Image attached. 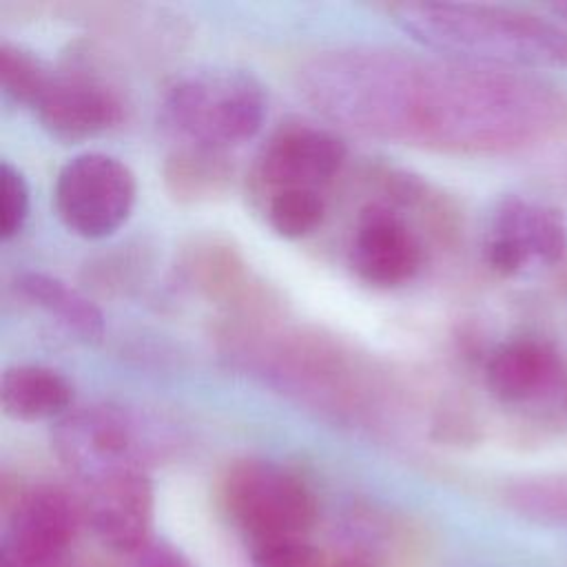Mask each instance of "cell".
<instances>
[{"label":"cell","instance_id":"cell-17","mask_svg":"<svg viewBox=\"0 0 567 567\" xmlns=\"http://www.w3.org/2000/svg\"><path fill=\"white\" fill-rule=\"evenodd\" d=\"M505 501L520 516L567 525V472H547L512 481Z\"/></svg>","mask_w":567,"mask_h":567},{"label":"cell","instance_id":"cell-4","mask_svg":"<svg viewBox=\"0 0 567 567\" xmlns=\"http://www.w3.org/2000/svg\"><path fill=\"white\" fill-rule=\"evenodd\" d=\"M164 441L166 432L153 419L115 403L73 408L51 432L55 456L82 485L122 470H146Z\"/></svg>","mask_w":567,"mask_h":567},{"label":"cell","instance_id":"cell-15","mask_svg":"<svg viewBox=\"0 0 567 567\" xmlns=\"http://www.w3.org/2000/svg\"><path fill=\"white\" fill-rule=\"evenodd\" d=\"M16 290L58 326L84 343H97L104 337L102 310L80 290L49 272L29 270L16 279Z\"/></svg>","mask_w":567,"mask_h":567},{"label":"cell","instance_id":"cell-20","mask_svg":"<svg viewBox=\"0 0 567 567\" xmlns=\"http://www.w3.org/2000/svg\"><path fill=\"white\" fill-rule=\"evenodd\" d=\"M0 190H2V213H0V239H13L29 219L31 190L24 173L9 159L0 164Z\"/></svg>","mask_w":567,"mask_h":567},{"label":"cell","instance_id":"cell-11","mask_svg":"<svg viewBox=\"0 0 567 567\" xmlns=\"http://www.w3.org/2000/svg\"><path fill=\"white\" fill-rule=\"evenodd\" d=\"M82 514L93 534L115 551L140 554L151 543L153 483L146 470H122L84 485Z\"/></svg>","mask_w":567,"mask_h":567},{"label":"cell","instance_id":"cell-5","mask_svg":"<svg viewBox=\"0 0 567 567\" xmlns=\"http://www.w3.org/2000/svg\"><path fill=\"white\" fill-rule=\"evenodd\" d=\"M221 496L250 543L306 536L317 518V501L308 483L272 461L248 458L233 465Z\"/></svg>","mask_w":567,"mask_h":567},{"label":"cell","instance_id":"cell-13","mask_svg":"<svg viewBox=\"0 0 567 567\" xmlns=\"http://www.w3.org/2000/svg\"><path fill=\"white\" fill-rule=\"evenodd\" d=\"M563 374L556 348L536 337H516L492 350L485 385L501 403L518 405L549 394Z\"/></svg>","mask_w":567,"mask_h":567},{"label":"cell","instance_id":"cell-8","mask_svg":"<svg viewBox=\"0 0 567 567\" xmlns=\"http://www.w3.org/2000/svg\"><path fill=\"white\" fill-rule=\"evenodd\" d=\"M567 255V219L543 202L520 195L503 197L483 244L485 264L501 277L523 272L532 264L554 266Z\"/></svg>","mask_w":567,"mask_h":567},{"label":"cell","instance_id":"cell-16","mask_svg":"<svg viewBox=\"0 0 567 567\" xmlns=\"http://www.w3.org/2000/svg\"><path fill=\"white\" fill-rule=\"evenodd\" d=\"M164 186L179 204L210 202L221 195L233 177L226 153L179 144L162 166Z\"/></svg>","mask_w":567,"mask_h":567},{"label":"cell","instance_id":"cell-14","mask_svg":"<svg viewBox=\"0 0 567 567\" xmlns=\"http://www.w3.org/2000/svg\"><path fill=\"white\" fill-rule=\"evenodd\" d=\"M0 401L9 419L24 423L60 421L73 410V385L55 368L20 363L4 370Z\"/></svg>","mask_w":567,"mask_h":567},{"label":"cell","instance_id":"cell-1","mask_svg":"<svg viewBox=\"0 0 567 567\" xmlns=\"http://www.w3.org/2000/svg\"><path fill=\"white\" fill-rule=\"evenodd\" d=\"M297 84L341 126L450 155L525 153L567 128V95L554 84L443 55L343 47L306 60Z\"/></svg>","mask_w":567,"mask_h":567},{"label":"cell","instance_id":"cell-19","mask_svg":"<svg viewBox=\"0 0 567 567\" xmlns=\"http://www.w3.org/2000/svg\"><path fill=\"white\" fill-rule=\"evenodd\" d=\"M51 78V69L27 47L7 40L0 44L2 91L13 102L33 109L42 91L49 86Z\"/></svg>","mask_w":567,"mask_h":567},{"label":"cell","instance_id":"cell-6","mask_svg":"<svg viewBox=\"0 0 567 567\" xmlns=\"http://www.w3.org/2000/svg\"><path fill=\"white\" fill-rule=\"evenodd\" d=\"M137 202V179L115 155L86 151L66 159L53 184V208L64 228L82 239L120 230Z\"/></svg>","mask_w":567,"mask_h":567},{"label":"cell","instance_id":"cell-23","mask_svg":"<svg viewBox=\"0 0 567 567\" xmlns=\"http://www.w3.org/2000/svg\"><path fill=\"white\" fill-rule=\"evenodd\" d=\"M554 13L560 16L563 22H567V2H560V4H554Z\"/></svg>","mask_w":567,"mask_h":567},{"label":"cell","instance_id":"cell-3","mask_svg":"<svg viewBox=\"0 0 567 567\" xmlns=\"http://www.w3.org/2000/svg\"><path fill=\"white\" fill-rule=\"evenodd\" d=\"M268 113L264 84L246 69L206 66L175 78L162 95V126L179 144L226 153L252 140Z\"/></svg>","mask_w":567,"mask_h":567},{"label":"cell","instance_id":"cell-12","mask_svg":"<svg viewBox=\"0 0 567 567\" xmlns=\"http://www.w3.org/2000/svg\"><path fill=\"white\" fill-rule=\"evenodd\" d=\"M40 126L60 142H84L115 128L124 104L115 89L84 73H53L33 104Z\"/></svg>","mask_w":567,"mask_h":567},{"label":"cell","instance_id":"cell-22","mask_svg":"<svg viewBox=\"0 0 567 567\" xmlns=\"http://www.w3.org/2000/svg\"><path fill=\"white\" fill-rule=\"evenodd\" d=\"M135 567H190V563L166 543H148L137 554Z\"/></svg>","mask_w":567,"mask_h":567},{"label":"cell","instance_id":"cell-7","mask_svg":"<svg viewBox=\"0 0 567 567\" xmlns=\"http://www.w3.org/2000/svg\"><path fill=\"white\" fill-rule=\"evenodd\" d=\"M82 518V505L64 489H27L9 514L0 547L2 567H69Z\"/></svg>","mask_w":567,"mask_h":567},{"label":"cell","instance_id":"cell-10","mask_svg":"<svg viewBox=\"0 0 567 567\" xmlns=\"http://www.w3.org/2000/svg\"><path fill=\"white\" fill-rule=\"evenodd\" d=\"M348 261L363 284L396 288L421 272L425 246L401 213L385 204H370L357 217Z\"/></svg>","mask_w":567,"mask_h":567},{"label":"cell","instance_id":"cell-2","mask_svg":"<svg viewBox=\"0 0 567 567\" xmlns=\"http://www.w3.org/2000/svg\"><path fill=\"white\" fill-rule=\"evenodd\" d=\"M392 22L443 58L536 73L567 69V27L540 13L481 2H401Z\"/></svg>","mask_w":567,"mask_h":567},{"label":"cell","instance_id":"cell-9","mask_svg":"<svg viewBox=\"0 0 567 567\" xmlns=\"http://www.w3.org/2000/svg\"><path fill=\"white\" fill-rule=\"evenodd\" d=\"M348 148L339 135L315 124H284L255 162V184L264 199L279 190H321L343 166Z\"/></svg>","mask_w":567,"mask_h":567},{"label":"cell","instance_id":"cell-18","mask_svg":"<svg viewBox=\"0 0 567 567\" xmlns=\"http://www.w3.org/2000/svg\"><path fill=\"white\" fill-rule=\"evenodd\" d=\"M268 226L284 239H301L315 233L326 215L321 190L292 188L266 197L264 204Z\"/></svg>","mask_w":567,"mask_h":567},{"label":"cell","instance_id":"cell-21","mask_svg":"<svg viewBox=\"0 0 567 567\" xmlns=\"http://www.w3.org/2000/svg\"><path fill=\"white\" fill-rule=\"evenodd\" d=\"M250 554L255 567H321V554L306 536L250 543Z\"/></svg>","mask_w":567,"mask_h":567}]
</instances>
